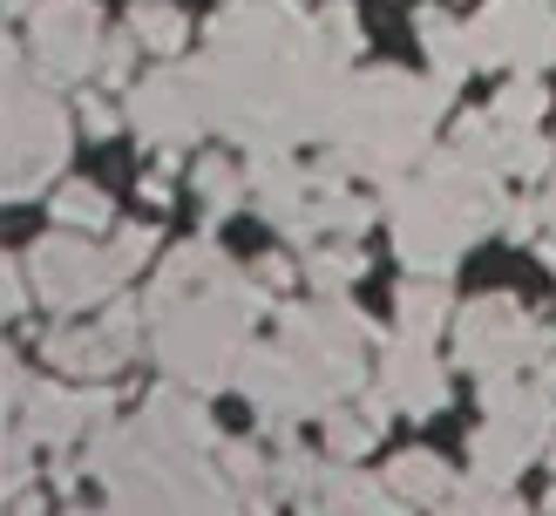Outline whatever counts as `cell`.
Segmentation results:
<instances>
[{"mask_svg":"<svg viewBox=\"0 0 556 516\" xmlns=\"http://www.w3.org/2000/svg\"><path fill=\"white\" fill-rule=\"evenodd\" d=\"M434 109H441V81L428 89V81L394 75V68L353 81V89H340V116H332L340 156L353 171H401L407 156L428 150Z\"/></svg>","mask_w":556,"mask_h":516,"instance_id":"6da1fadb","label":"cell"},{"mask_svg":"<svg viewBox=\"0 0 556 516\" xmlns=\"http://www.w3.org/2000/svg\"><path fill=\"white\" fill-rule=\"evenodd\" d=\"M68 156V116L54 102V81L27 62V48H8V198H35L41 177Z\"/></svg>","mask_w":556,"mask_h":516,"instance_id":"7a4b0ae2","label":"cell"},{"mask_svg":"<svg viewBox=\"0 0 556 516\" xmlns=\"http://www.w3.org/2000/svg\"><path fill=\"white\" fill-rule=\"evenodd\" d=\"M549 326H536L530 313L516 306V299L503 292H489L476 299V306H462L455 313V361L468 374H516V367H530L549 353Z\"/></svg>","mask_w":556,"mask_h":516,"instance_id":"3957f363","label":"cell"},{"mask_svg":"<svg viewBox=\"0 0 556 516\" xmlns=\"http://www.w3.org/2000/svg\"><path fill=\"white\" fill-rule=\"evenodd\" d=\"M102 21L96 0H35V21H27V62H35L54 89L81 81L102 68Z\"/></svg>","mask_w":556,"mask_h":516,"instance_id":"277c9868","label":"cell"},{"mask_svg":"<svg viewBox=\"0 0 556 516\" xmlns=\"http://www.w3.org/2000/svg\"><path fill=\"white\" fill-rule=\"evenodd\" d=\"M35 299H48L54 313H89V306H109V292H116V272H109V252H96L89 238H48L35 244Z\"/></svg>","mask_w":556,"mask_h":516,"instance_id":"5b68a950","label":"cell"},{"mask_svg":"<svg viewBox=\"0 0 556 516\" xmlns=\"http://www.w3.org/2000/svg\"><path fill=\"white\" fill-rule=\"evenodd\" d=\"M476 27V48L482 62L495 68H516V75H536L543 62H556V8L549 0H489Z\"/></svg>","mask_w":556,"mask_h":516,"instance_id":"8992f818","label":"cell"},{"mask_svg":"<svg viewBox=\"0 0 556 516\" xmlns=\"http://www.w3.org/2000/svg\"><path fill=\"white\" fill-rule=\"evenodd\" d=\"M136 333H143L136 306H102V319H62L41 340V353H48L54 367H68L75 380H109V374L129 361Z\"/></svg>","mask_w":556,"mask_h":516,"instance_id":"52a82bcc","label":"cell"},{"mask_svg":"<svg viewBox=\"0 0 556 516\" xmlns=\"http://www.w3.org/2000/svg\"><path fill=\"white\" fill-rule=\"evenodd\" d=\"M129 123L150 136V143H190L198 129H211V102L198 68H163L150 81H129Z\"/></svg>","mask_w":556,"mask_h":516,"instance_id":"ba28073f","label":"cell"},{"mask_svg":"<svg viewBox=\"0 0 556 516\" xmlns=\"http://www.w3.org/2000/svg\"><path fill=\"white\" fill-rule=\"evenodd\" d=\"M380 388L394 394L401 415H434V407L448 401V374H441V361L428 353L421 333H401L380 361Z\"/></svg>","mask_w":556,"mask_h":516,"instance_id":"9c48e42d","label":"cell"},{"mask_svg":"<svg viewBox=\"0 0 556 516\" xmlns=\"http://www.w3.org/2000/svg\"><path fill=\"white\" fill-rule=\"evenodd\" d=\"M468 469H476L482 482H516L522 476V462H536V455H549V428H536V421H516V415H489L482 421V435L468 442Z\"/></svg>","mask_w":556,"mask_h":516,"instance_id":"30bf717a","label":"cell"},{"mask_svg":"<svg viewBox=\"0 0 556 516\" xmlns=\"http://www.w3.org/2000/svg\"><path fill=\"white\" fill-rule=\"evenodd\" d=\"M89 421H109V394L89 388V394H75V388H35V401L21 407V428H35L41 442L54 449H68Z\"/></svg>","mask_w":556,"mask_h":516,"instance_id":"8fae6325","label":"cell"},{"mask_svg":"<svg viewBox=\"0 0 556 516\" xmlns=\"http://www.w3.org/2000/svg\"><path fill=\"white\" fill-rule=\"evenodd\" d=\"M414 27H421V48H428V62H434V81L441 89H455V81L482 62V48H476V27H462L448 21L441 8H421L414 14Z\"/></svg>","mask_w":556,"mask_h":516,"instance_id":"7c38bea8","label":"cell"},{"mask_svg":"<svg viewBox=\"0 0 556 516\" xmlns=\"http://www.w3.org/2000/svg\"><path fill=\"white\" fill-rule=\"evenodd\" d=\"M387 482H394L401 503H441V496L455 489V482H448V462H441L434 449H407V455H394Z\"/></svg>","mask_w":556,"mask_h":516,"instance_id":"4fadbf2b","label":"cell"},{"mask_svg":"<svg viewBox=\"0 0 556 516\" xmlns=\"http://www.w3.org/2000/svg\"><path fill=\"white\" fill-rule=\"evenodd\" d=\"M190 184H198V198H204V217L217 225V217L244 198V184H252V177L231 171V156H198V163H190Z\"/></svg>","mask_w":556,"mask_h":516,"instance_id":"5bb4252c","label":"cell"},{"mask_svg":"<svg viewBox=\"0 0 556 516\" xmlns=\"http://www.w3.org/2000/svg\"><path fill=\"white\" fill-rule=\"evenodd\" d=\"M441 326H448V292H441L428 272L414 279L407 292H401V333H421V340H434Z\"/></svg>","mask_w":556,"mask_h":516,"instance_id":"9a60e30c","label":"cell"},{"mask_svg":"<svg viewBox=\"0 0 556 516\" xmlns=\"http://www.w3.org/2000/svg\"><path fill=\"white\" fill-rule=\"evenodd\" d=\"M359 272H367V252H359V244H313V259H305L313 292H340V286L359 279Z\"/></svg>","mask_w":556,"mask_h":516,"instance_id":"2e32d148","label":"cell"},{"mask_svg":"<svg viewBox=\"0 0 556 516\" xmlns=\"http://www.w3.org/2000/svg\"><path fill=\"white\" fill-rule=\"evenodd\" d=\"M441 516H522V503L509 496L503 482H468V489H448V496H441Z\"/></svg>","mask_w":556,"mask_h":516,"instance_id":"e0dca14e","label":"cell"},{"mask_svg":"<svg viewBox=\"0 0 556 516\" xmlns=\"http://www.w3.org/2000/svg\"><path fill=\"white\" fill-rule=\"evenodd\" d=\"M374 415H367V407H332V415H326V449L332 455H340V462H353V455H367V442H374Z\"/></svg>","mask_w":556,"mask_h":516,"instance_id":"ac0fdd59","label":"cell"},{"mask_svg":"<svg viewBox=\"0 0 556 516\" xmlns=\"http://www.w3.org/2000/svg\"><path fill=\"white\" fill-rule=\"evenodd\" d=\"M54 225L62 231H102L109 225V198L89 190V184H68L62 198H54Z\"/></svg>","mask_w":556,"mask_h":516,"instance_id":"d6986e66","label":"cell"},{"mask_svg":"<svg viewBox=\"0 0 556 516\" xmlns=\"http://www.w3.org/2000/svg\"><path fill=\"white\" fill-rule=\"evenodd\" d=\"M102 252H109V272H116V279H129V272L150 265V252H156V225H143V217H136V225H123L116 238L102 244Z\"/></svg>","mask_w":556,"mask_h":516,"instance_id":"ffe728a7","label":"cell"},{"mask_svg":"<svg viewBox=\"0 0 556 516\" xmlns=\"http://www.w3.org/2000/svg\"><path fill=\"white\" fill-rule=\"evenodd\" d=\"M129 27H136V35H143V48H156V54H177V48H184V14L163 8V0H143Z\"/></svg>","mask_w":556,"mask_h":516,"instance_id":"44dd1931","label":"cell"},{"mask_svg":"<svg viewBox=\"0 0 556 516\" xmlns=\"http://www.w3.org/2000/svg\"><path fill=\"white\" fill-rule=\"evenodd\" d=\"M313 21H319V41L340 54V62H353V54H359V8H353V0H332V8H319Z\"/></svg>","mask_w":556,"mask_h":516,"instance_id":"7402d4cb","label":"cell"},{"mask_svg":"<svg viewBox=\"0 0 556 516\" xmlns=\"http://www.w3.org/2000/svg\"><path fill=\"white\" fill-rule=\"evenodd\" d=\"M313 482H326V469H319V462L313 455H305V449H278V462H271V489H286V496H313Z\"/></svg>","mask_w":556,"mask_h":516,"instance_id":"603a6c76","label":"cell"},{"mask_svg":"<svg viewBox=\"0 0 556 516\" xmlns=\"http://www.w3.org/2000/svg\"><path fill=\"white\" fill-rule=\"evenodd\" d=\"M536 116H543V89H536L530 75H522V81H509V89L495 96V123H509V129H530Z\"/></svg>","mask_w":556,"mask_h":516,"instance_id":"cb8c5ba5","label":"cell"},{"mask_svg":"<svg viewBox=\"0 0 556 516\" xmlns=\"http://www.w3.org/2000/svg\"><path fill=\"white\" fill-rule=\"evenodd\" d=\"M136 48H143V35H136V27H123V35H109V41H102V81H109V89H129Z\"/></svg>","mask_w":556,"mask_h":516,"instance_id":"d4e9b609","label":"cell"},{"mask_svg":"<svg viewBox=\"0 0 556 516\" xmlns=\"http://www.w3.org/2000/svg\"><path fill=\"white\" fill-rule=\"evenodd\" d=\"M225 476L238 482V489H258L271 469H265V455H258V442H231L225 449Z\"/></svg>","mask_w":556,"mask_h":516,"instance_id":"484cf974","label":"cell"},{"mask_svg":"<svg viewBox=\"0 0 556 516\" xmlns=\"http://www.w3.org/2000/svg\"><path fill=\"white\" fill-rule=\"evenodd\" d=\"M81 129H89V136H109V129H116V109H109L102 96H81Z\"/></svg>","mask_w":556,"mask_h":516,"instance_id":"4316f807","label":"cell"},{"mask_svg":"<svg viewBox=\"0 0 556 516\" xmlns=\"http://www.w3.org/2000/svg\"><path fill=\"white\" fill-rule=\"evenodd\" d=\"M143 198H150V204L170 198V171H150V177H143Z\"/></svg>","mask_w":556,"mask_h":516,"instance_id":"83f0119b","label":"cell"},{"mask_svg":"<svg viewBox=\"0 0 556 516\" xmlns=\"http://www.w3.org/2000/svg\"><path fill=\"white\" fill-rule=\"evenodd\" d=\"M14 516H41V496H35V489H27V496L14 503Z\"/></svg>","mask_w":556,"mask_h":516,"instance_id":"f1b7e54d","label":"cell"},{"mask_svg":"<svg viewBox=\"0 0 556 516\" xmlns=\"http://www.w3.org/2000/svg\"><path fill=\"white\" fill-rule=\"evenodd\" d=\"M543 217H549V238H556V184L543 190Z\"/></svg>","mask_w":556,"mask_h":516,"instance_id":"f546056e","label":"cell"},{"mask_svg":"<svg viewBox=\"0 0 556 516\" xmlns=\"http://www.w3.org/2000/svg\"><path fill=\"white\" fill-rule=\"evenodd\" d=\"M543 509H549V516H556V489H549V503H543Z\"/></svg>","mask_w":556,"mask_h":516,"instance_id":"4dcf8cb0","label":"cell"},{"mask_svg":"<svg viewBox=\"0 0 556 516\" xmlns=\"http://www.w3.org/2000/svg\"><path fill=\"white\" fill-rule=\"evenodd\" d=\"M68 516H96V509H68Z\"/></svg>","mask_w":556,"mask_h":516,"instance_id":"1f68e13d","label":"cell"}]
</instances>
